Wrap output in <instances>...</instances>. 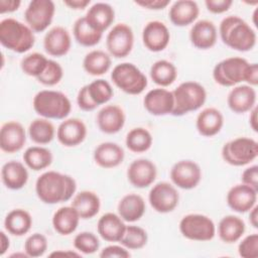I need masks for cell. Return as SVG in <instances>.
Masks as SVG:
<instances>
[{
	"label": "cell",
	"mask_w": 258,
	"mask_h": 258,
	"mask_svg": "<svg viewBox=\"0 0 258 258\" xmlns=\"http://www.w3.org/2000/svg\"><path fill=\"white\" fill-rule=\"evenodd\" d=\"M54 13L55 5L51 0H32L24 12V18L34 32H42L50 25Z\"/></svg>",
	"instance_id": "cell-10"
},
{
	"label": "cell",
	"mask_w": 258,
	"mask_h": 258,
	"mask_svg": "<svg viewBox=\"0 0 258 258\" xmlns=\"http://www.w3.org/2000/svg\"><path fill=\"white\" fill-rule=\"evenodd\" d=\"M49 256H50V257H53V256H67V257H73V256H75V257H80L81 255L78 254V253H76V252H73V251L68 250V251H54V252H52Z\"/></svg>",
	"instance_id": "cell-59"
},
{
	"label": "cell",
	"mask_w": 258,
	"mask_h": 258,
	"mask_svg": "<svg viewBox=\"0 0 258 258\" xmlns=\"http://www.w3.org/2000/svg\"><path fill=\"white\" fill-rule=\"evenodd\" d=\"M91 3L90 0H66L63 4L74 10H83Z\"/></svg>",
	"instance_id": "cell-55"
},
{
	"label": "cell",
	"mask_w": 258,
	"mask_h": 258,
	"mask_svg": "<svg viewBox=\"0 0 258 258\" xmlns=\"http://www.w3.org/2000/svg\"><path fill=\"white\" fill-rule=\"evenodd\" d=\"M258 156V143L253 138L237 137L222 147V157L230 165L243 166Z\"/></svg>",
	"instance_id": "cell-7"
},
{
	"label": "cell",
	"mask_w": 258,
	"mask_h": 258,
	"mask_svg": "<svg viewBox=\"0 0 258 258\" xmlns=\"http://www.w3.org/2000/svg\"><path fill=\"white\" fill-rule=\"evenodd\" d=\"M202 169L200 165L188 159L179 160L170 169V179L179 188H195L201 181Z\"/></svg>",
	"instance_id": "cell-13"
},
{
	"label": "cell",
	"mask_w": 258,
	"mask_h": 258,
	"mask_svg": "<svg viewBox=\"0 0 258 258\" xmlns=\"http://www.w3.org/2000/svg\"><path fill=\"white\" fill-rule=\"evenodd\" d=\"M227 103L231 111L243 114L251 111L256 103V91L249 85L235 86L228 94Z\"/></svg>",
	"instance_id": "cell-21"
},
{
	"label": "cell",
	"mask_w": 258,
	"mask_h": 258,
	"mask_svg": "<svg viewBox=\"0 0 258 258\" xmlns=\"http://www.w3.org/2000/svg\"><path fill=\"white\" fill-rule=\"evenodd\" d=\"M239 255L243 258L258 257V235L256 233L246 236L238 246Z\"/></svg>",
	"instance_id": "cell-47"
},
{
	"label": "cell",
	"mask_w": 258,
	"mask_h": 258,
	"mask_svg": "<svg viewBox=\"0 0 258 258\" xmlns=\"http://www.w3.org/2000/svg\"><path fill=\"white\" fill-rule=\"evenodd\" d=\"M0 42L9 50L23 53L34 45V31L19 20L5 18L0 21Z\"/></svg>",
	"instance_id": "cell-3"
},
{
	"label": "cell",
	"mask_w": 258,
	"mask_h": 258,
	"mask_svg": "<svg viewBox=\"0 0 258 258\" xmlns=\"http://www.w3.org/2000/svg\"><path fill=\"white\" fill-rule=\"evenodd\" d=\"M134 3L145 9L162 10L169 5L170 1L169 0H138V1H135Z\"/></svg>",
	"instance_id": "cell-52"
},
{
	"label": "cell",
	"mask_w": 258,
	"mask_h": 258,
	"mask_svg": "<svg viewBox=\"0 0 258 258\" xmlns=\"http://www.w3.org/2000/svg\"><path fill=\"white\" fill-rule=\"evenodd\" d=\"M20 4V0H0V13L14 12L19 8Z\"/></svg>",
	"instance_id": "cell-54"
},
{
	"label": "cell",
	"mask_w": 258,
	"mask_h": 258,
	"mask_svg": "<svg viewBox=\"0 0 258 258\" xmlns=\"http://www.w3.org/2000/svg\"><path fill=\"white\" fill-rule=\"evenodd\" d=\"M1 177L4 185L13 190L22 188L28 180V171L23 163L16 160H10L3 164Z\"/></svg>",
	"instance_id": "cell-29"
},
{
	"label": "cell",
	"mask_w": 258,
	"mask_h": 258,
	"mask_svg": "<svg viewBox=\"0 0 258 258\" xmlns=\"http://www.w3.org/2000/svg\"><path fill=\"white\" fill-rule=\"evenodd\" d=\"M34 111L45 119H66L72 111V103L68 96L59 91L42 90L33 98Z\"/></svg>",
	"instance_id": "cell-4"
},
{
	"label": "cell",
	"mask_w": 258,
	"mask_h": 258,
	"mask_svg": "<svg viewBox=\"0 0 258 258\" xmlns=\"http://www.w3.org/2000/svg\"><path fill=\"white\" fill-rule=\"evenodd\" d=\"M249 63L239 56L227 57L219 61L213 70V78L217 84L223 87H235L245 82V76Z\"/></svg>",
	"instance_id": "cell-8"
},
{
	"label": "cell",
	"mask_w": 258,
	"mask_h": 258,
	"mask_svg": "<svg viewBox=\"0 0 258 258\" xmlns=\"http://www.w3.org/2000/svg\"><path fill=\"white\" fill-rule=\"evenodd\" d=\"M200 14V8L196 1L178 0L169 8L168 16L175 26H187L197 20Z\"/></svg>",
	"instance_id": "cell-25"
},
{
	"label": "cell",
	"mask_w": 258,
	"mask_h": 258,
	"mask_svg": "<svg viewBox=\"0 0 258 258\" xmlns=\"http://www.w3.org/2000/svg\"><path fill=\"white\" fill-rule=\"evenodd\" d=\"M148 201L154 211L166 214L172 212L177 207L179 195L172 184L166 181H160L150 189Z\"/></svg>",
	"instance_id": "cell-12"
},
{
	"label": "cell",
	"mask_w": 258,
	"mask_h": 258,
	"mask_svg": "<svg viewBox=\"0 0 258 258\" xmlns=\"http://www.w3.org/2000/svg\"><path fill=\"white\" fill-rule=\"evenodd\" d=\"M224 125V116L220 110L209 107L199 113L196 120L198 132L205 137L217 135Z\"/></svg>",
	"instance_id": "cell-27"
},
{
	"label": "cell",
	"mask_w": 258,
	"mask_h": 258,
	"mask_svg": "<svg viewBox=\"0 0 258 258\" xmlns=\"http://www.w3.org/2000/svg\"><path fill=\"white\" fill-rule=\"evenodd\" d=\"M71 206L78 212L83 220L94 218L100 211L101 201L98 195L91 190H82L77 194Z\"/></svg>",
	"instance_id": "cell-31"
},
{
	"label": "cell",
	"mask_w": 258,
	"mask_h": 258,
	"mask_svg": "<svg viewBox=\"0 0 258 258\" xmlns=\"http://www.w3.org/2000/svg\"><path fill=\"white\" fill-rule=\"evenodd\" d=\"M87 88L91 100L97 107L109 102L114 95L112 86L104 79H97L93 81L87 85Z\"/></svg>",
	"instance_id": "cell-41"
},
{
	"label": "cell",
	"mask_w": 258,
	"mask_h": 258,
	"mask_svg": "<svg viewBox=\"0 0 258 258\" xmlns=\"http://www.w3.org/2000/svg\"><path fill=\"white\" fill-rule=\"evenodd\" d=\"M232 0H206L205 5L207 9L214 14H221L229 10L232 6Z\"/></svg>",
	"instance_id": "cell-51"
},
{
	"label": "cell",
	"mask_w": 258,
	"mask_h": 258,
	"mask_svg": "<svg viewBox=\"0 0 258 258\" xmlns=\"http://www.w3.org/2000/svg\"><path fill=\"white\" fill-rule=\"evenodd\" d=\"M87 136V126L79 118L64 119L57 127L56 137L60 144L74 147L81 144Z\"/></svg>",
	"instance_id": "cell-18"
},
{
	"label": "cell",
	"mask_w": 258,
	"mask_h": 258,
	"mask_svg": "<svg viewBox=\"0 0 258 258\" xmlns=\"http://www.w3.org/2000/svg\"><path fill=\"white\" fill-rule=\"evenodd\" d=\"M142 40L144 46L153 52L162 51L166 48L170 40V33L167 26L159 21H149L143 28Z\"/></svg>",
	"instance_id": "cell-16"
},
{
	"label": "cell",
	"mask_w": 258,
	"mask_h": 258,
	"mask_svg": "<svg viewBox=\"0 0 258 258\" xmlns=\"http://www.w3.org/2000/svg\"><path fill=\"white\" fill-rule=\"evenodd\" d=\"M242 183L247 184L258 190V166L252 165L247 167L241 175Z\"/></svg>",
	"instance_id": "cell-49"
},
{
	"label": "cell",
	"mask_w": 258,
	"mask_h": 258,
	"mask_svg": "<svg viewBox=\"0 0 258 258\" xmlns=\"http://www.w3.org/2000/svg\"><path fill=\"white\" fill-rule=\"evenodd\" d=\"M257 191L247 184H236L227 194V204L234 212L247 213L256 205Z\"/></svg>",
	"instance_id": "cell-19"
},
{
	"label": "cell",
	"mask_w": 258,
	"mask_h": 258,
	"mask_svg": "<svg viewBox=\"0 0 258 258\" xmlns=\"http://www.w3.org/2000/svg\"><path fill=\"white\" fill-rule=\"evenodd\" d=\"M150 77L156 85L167 87L176 80L177 71L172 62L166 59H159L151 66Z\"/></svg>",
	"instance_id": "cell-38"
},
{
	"label": "cell",
	"mask_w": 258,
	"mask_h": 258,
	"mask_svg": "<svg viewBox=\"0 0 258 258\" xmlns=\"http://www.w3.org/2000/svg\"><path fill=\"white\" fill-rule=\"evenodd\" d=\"M157 175L155 164L146 158L133 160L127 169L129 182L137 188H145L153 183Z\"/></svg>",
	"instance_id": "cell-14"
},
{
	"label": "cell",
	"mask_w": 258,
	"mask_h": 258,
	"mask_svg": "<svg viewBox=\"0 0 258 258\" xmlns=\"http://www.w3.org/2000/svg\"><path fill=\"white\" fill-rule=\"evenodd\" d=\"M74 246L78 251L84 254H93L99 250L100 242L94 233L84 231L76 235L74 239Z\"/></svg>",
	"instance_id": "cell-44"
},
{
	"label": "cell",
	"mask_w": 258,
	"mask_h": 258,
	"mask_svg": "<svg viewBox=\"0 0 258 258\" xmlns=\"http://www.w3.org/2000/svg\"><path fill=\"white\" fill-rule=\"evenodd\" d=\"M111 80L116 87L129 95L141 94L148 84L146 76L131 62L117 64L111 73Z\"/></svg>",
	"instance_id": "cell-6"
},
{
	"label": "cell",
	"mask_w": 258,
	"mask_h": 258,
	"mask_svg": "<svg viewBox=\"0 0 258 258\" xmlns=\"http://www.w3.org/2000/svg\"><path fill=\"white\" fill-rule=\"evenodd\" d=\"M0 236H1V250H0V255H4V253L8 250L10 243H9V238L8 236L5 234L4 231L0 232Z\"/></svg>",
	"instance_id": "cell-58"
},
{
	"label": "cell",
	"mask_w": 258,
	"mask_h": 258,
	"mask_svg": "<svg viewBox=\"0 0 258 258\" xmlns=\"http://www.w3.org/2000/svg\"><path fill=\"white\" fill-rule=\"evenodd\" d=\"M72 46V38L69 31L62 26H54L49 29L43 38L44 50L51 56L66 55Z\"/></svg>",
	"instance_id": "cell-20"
},
{
	"label": "cell",
	"mask_w": 258,
	"mask_h": 258,
	"mask_svg": "<svg viewBox=\"0 0 258 258\" xmlns=\"http://www.w3.org/2000/svg\"><path fill=\"white\" fill-rule=\"evenodd\" d=\"M173 95V116H182L200 109L207 100L205 88L198 82L187 81L179 84L172 91Z\"/></svg>",
	"instance_id": "cell-5"
},
{
	"label": "cell",
	"mask_w": 258,
	"mask_h": 258,
	"mask_svg": "<svg viewBox=\"0 0 258 258\" xmlns=\"http://www.w3.org/2000/svg\"><path fill=\"white\" fill-rule=\"evenodd\" d=\"M100 257L101 258H112V257H116V258H129L130 257V253H129L128 249L125 248L123 245L122 246L110 245V246L105 247L101 251Z\"/></svg>",
	"instance_id": "cell-48"
},
{
	"label": "cell",
	"mask_w": 258,
	"mask_h": 258,
	"mask_svg": "<svg viewBox=\"0 0 258 258\" xmlns=\"http://www.w3.org/2000/svg\"><path fill=\"white\" fill-rule=\"evenodd\" d=\"M125 143L130 151L134 153H142L151 147L152 136L147 129L136 127L127 133Z\"/></svg>",
	"instance_id": "cell-40"
},
{
	"label": "cell",
	"mask_w": 258,
	"mask_h": 258,
	"mask_svg": "<svg viewBox=\"0 0 258 258\" xmlns=\"http://www.w3.org/2000/svg\"><path fill=\"white\" fill-rule=\"evenodd\" d=\"M134 44V34L132 28L126 23H118L109 31L106 37V46L109 53L122 58L127 56Z\"/></svg>",
	"instance_id": "cell-11"
},
{
	"label": "cell",
	"mask_w": 258,
	"mask_h": 258,
	"mask_svg": "<svg viewBox=\"0 0 258 258\" xmlns=\"http://www.w3.org/2000/svg\"><path fill=\"white\" fill-rule=\"evenodd\" d=\"M145 202L143 198L136 194L124 196L118 203V215L124 222L133 223L142 218L145 213Z\"/></svg>",
	"instance_id": "cell-30"
},
{
	"label": "cell",
	"mask_w": 258,
	"mask_h": 258,
	"mask_svg": "<svg viewBox=\"0 0 258 258\" xmlns=\"http://www.w3.org/2000/svg\"><path fill=\"white\" fill-rule=\"evenodd\" d=\"M181 235L192 241H211L216 235V226L211 218L201 214H188L179 222Z\"/></svg>",
	"instance_id": "cell-9"
},
{
	"label": "cell",
	"mask_w": 258,
	"mask_h": 258,
	"mask_svg": "<svg viewBox=\"0 0 258 258\" xmlns=\"http://www.w3.org/2000/svg\"><path fill=\"white\" fill-rule=\"evenodd\" d=\"M96 164L103 168H113L120 165L124 159L123 148L114 142H103L94 150Z\"/></svg>",
	"instance_id": "cell-28"
},
{
	"label": "cell",
	"mask_w": 258,
	"mask_h": 258,
	"mask_svg": "<svg viewBox=\"0 0 258 258\" xmlns=\"http://www.w3.org/2000/svg\"><path fill=\"white\" fill-rule=\"evenodd\" d=\"M173 104L174 100L172 92L163 88L150 90L143 99L144 108L153 116H164L171 114Z\"/></svg>",
	"instance_id": "cell-17"
},
{
	"label": "cell",
	"mask_w": 258,
	"mask_h": 258,
	"mask_svg": "<svg viewBox=\"0 0 258 258\" xmlns=\"http://www.w3.org/2000/svg\"><path fill=\"white\" fill-rule=\"evenodd\" d=\"M125 120L126 117L123 109L117 105H107L97 115L98 127L106 134L119 132L124 127Z\"/></svg>",
	"instance_id": "cell-23"
},
{
	"label": "cell",
	"mask_w": 258,
	"mask_h": 258,
	"mask_svg": "<svg viewBox=\"0 0 258 258\" xmlns=\"http://www.w3.org/2000/svg\"><path fill=\"white\" fill-rule=\"evenodd\" d=\"M87 22L95 30L104 32L115 20L114 8L105 2H97L93 4L85 15Z\"/></svg>",
	"instance_id": "cell-26"
},
{
	"label": "cell",
	"mask_w": 258,
	"mask_h": 258,
	"mask_svg": "<svg viewBox=\"0 0 258 258\" xmlns=\"http://www.w3.org/2000/svg\"><path fill=\"white\" fill-rule=\"evenodd\" d=\"M55 129L52 123L45 118L34 119L28 127L30 139L37 144H47L54 138Z\"/></svg>",
	"instance_id": "cell-39"
},
{
	"label": "cell",
	"mask_w": 258,
	"mask_h": 258,
	"mask_svg": "<svg viewBox=\"0 0 258 258\" xmlns=\"http://www.w3.org/2000/svg\"><path fill=\"white\" fill-rule=\"evenodd\" d=\"M249 212L250 224L253 226V228H258V206L255 205Z\"/></svg>",
	"instance_id": "cell-56"
},
{
	"label": "cell",
	"mask_w": 258,
	"mask_h": 258,
	"mask_svg": "<svg viewBox=\"0 0 258 258\" xmlns=\"http://www.w3.org/2000/svg\"><path fill=\"white\" fill-rule=\"evenodd\" d=\"M245 82L251 87L257 86V84H258V64L256 62L249 63V67L247 69L246 76H245Z\"/></svg>",
	"instance_id": "cell-53"
},
{
	"label": "cell",
	"mask_w": 258,
	"mask_h": 258,
	"mask_svg": "<svg viewBox=\"0 0 258 258\" xmlns=\"http://www.w3.org/2000/svg\"><path fill=\"white\" fill-rule=\"evenodd\" d=\"M32 226L30 214L23 209H14L10 211L4 220L5 230L13 236H23L29 232Z\"/></svg>",
	"instance_id": "cell-34"
},
{
	"label": "cell",
	"mask_w": 258,
	"mask_h": 258,
	"mask_svg": "<svg viewBox=\"0 0 258 258\" xmlns=\"http://www.w3.org/2000/svg\"><path fill=\"white\" fill-rule=\"evenodd\" d=\"M23 161L32 170L38 171L48 167L52 162L51 151L42 146L28 147L23 153Z\"/></svg>",
	"instance_id": "cell-37"
},
{
	"label": "cell",
	"mask_w": 258,
	"mask_h": 258,
	"mask_svg": "<svg viewBox=\"0 0 258 258\" xmlns=\"http://www.w3.org/2000/svg\"><path fill=\"white\" fill-rule=\"evenodd\" d=\"M77 103H78L79 108L82 109L83 111H93L97 108V106L93 103V101L91 100V98L89 96L87 85L82 87L80 89V91L78 92Z\"/></svg>",
	"instance_id": "cell-50"
},
{
	"label": "cell",
	"mask_w": 258,
	"mask_h": 258,
	"mask_svg": "<svg viewBox=\"0 0 258 258\" xmlns=\"http://www.w3.org/2000/svg\"><path fill=\"white\" fill-rule=\"evenodd\" d=\"M126 227L124 220L119 215L106 213L99 219L97 231L105 241L120 242L124 236Z\"/></svg>",
	"instance_id": "cell-24"
},
{
	"label": "cell",
	"mask_w": 258,
	"mask_h": 258,
	"mask_svg": "<svg viewBox=\"0 0 258 258\" xmlns=\"http://www.w3.org/2000/svg\"><path fill=\"white\" fill-rule=\"evenodd\" d=\"M78 212L72 207H61L52 216V227L56 233L62 236H68L74 233L80 223Z\"/></svg>",
	"instance_id": "cell-32"
},
{
	"label": "cell",
	"mask_w": 258,
	"mask_h": 258,
	"mask_svg": "<svg viewBox=\"0 0 258 258\" xmlns=\"http://www.w3.org/2000/svg\"><path fill=\"white\" fill-rule=\"evenodd\" d=\"M246 230L245 222L238 216L228 215L221 219L218 225V234L220 239L227 244L239 241Z\"/></svg>",
	"instance_id": "cell-33"
},
{
	"label": "cell",
	"mask_w": 258,
	"mask_h": 258,
	"mask_svg": "<svg viewBox=\"0 0 258 258\" xmlns=\"http://www.w3.org/2000/svg\"><path fill=\"white\" fill-rule=\"evenodd\" d=\"M62 77H63V70L61 66L52 59H48V62L44 71L39 77L36 78V80L44 86L51 87V86L57 85L61 81Z\"/></svg>",
	"instance_id": "cell-45"
},
{
	"label": "cell",
	"mask_w": 258,
	"mask_h": 258,
	"mask_svg": "<svg viewBox=\"0 0 258 258\" xmlns=\"http://www.w3.org/2000/svg\"><path fill=\"white\" fill-rule=\"evenodd\" d=\"M77 190L74 177L54 170H48L38 176L35 182V192L44 204L54 205L68 202Z\"/></svg>",
	"instance_id": "cell-1"
},
{
	"label": "cell",
	"mask_w": 258,
	"mask_h": 258,
	"mask_svg": "<svg viewBox=\"0 0 258 258\" xmlns=\"http://www.w3.org/2000/svg\"><path fill=\"white\" fill-rule=\"evenodd\" d=\"M73 34L76 41L83 46H94L100 42L103 33L95 30L87 22L85 16L78 18L73 27Z\"/></svg>",
	"instance_id": "cell-36"
},
{
	"label": "cell",
	"mask_w": 258,
	"mask_h": 258,
	"mask_svg": "<svg viewBox=\"0 0 258 258\" xmlns=\"http://www.w3.org/2000/svg\"><path fill=\"white\" fill-rule=\"evenodd\" d=\"M218 31L214 22L208 19L197 21L189 31L191 44L199 49H209L217 42Z\"/></svg>",
	"instance_id": "cell-22"
},
{
	"label": "cell",
	"mask_w": 258,
	"mask_h": 258,
	"mask_svg": "<svg viewBox=\"0 0 258 258\" xmlns=\"http://www.w3.org/2000/svg\"><path fill=\"white\" fill-rule=\"evenodd\" d=\"M48 58L39 52H32L25 55L20 62V68L22 72L30 77L37 78L44 71Z\"/></svg>",
	"instance_id": "cell-43"
},
{
	"label": "cell",
	"mask_w": 258,
	"mask_h": 258,
	"mask_svg": "<svg viewBox=\"0 0 258 258\" xmlns=\"http://www.w3.org/2000/svg\"><path fill=\"white\" fill-rule=\"evenodd\" d=\"M249 124L251 126V128L253 129V131L257 132V128H258V121H257V108L254 107L251 111H250V116H249Z\"/></svg>",
	"instance_id": "cell-57"
},
{
	"label": "cell",
	"mask_w": 258,
	"mask_h": 258,
	"mask_svg": "<svg viewBox=\"0 0 258 258\" xmlns=\"http://www.w3.org/2000/svg\"><path fill=\"white\" fill-rule=\"evenodd\" d=\"M47 239L40 233L30 235L24 243V251L28 257H40L47 250Z\"/></svg>",
	"instance_id": "cell-46"
},
{
	"label": "cell",
	"mask_w": 258,
	"mask_h": 258,
	"mask_svg": "<svg viewBox=\"0 0 258 258\" xmlns=\"http://www.w3.org/2000/svg\"><path fill=\"white\" fill-rule=\"evenodd\" d=\"M148 240L146 231L139 226H127L120 243L128 250H138L143 248Z\"/></svg>",
	"instance_id": "cell-42"
},
{
	"label": "cell",
	"mask_w": 258,
	"mask_h": 258,
	"mask_svg": "<svg viewBox=\"0 0 258 258\" xmlns=\"http://www.w3.org/2000/svg\"><path fill=\"white\" fill-rule=\"evenodd\" d=\"M26 142V132L17 121L5 122L0 129V148L6 153H15L21 150Z\"/></svg>",
	"instance_id": "cell-15"
},
{
	"label": "cell",
	"mask_w": 258,
	"mask_h": 258,
	"mask_svg": "<svg viewBox=\"0 0 258 258\" xmlns=\"http://www.w3.org/2000/svg\"><path fill=\"white\" fill-rule=\"evenodd\" d=\"M219 32L222 41L234 50L248 51L256 44V32L237 15L225 17L220 23Z\"/></svg>",
	"instance_id": "cell-2"
},
{
	"label": "cell",
	"mask_w": 258,
	"mask_h": 258,
	"mask_svg": "<svg viewBox=\"0 0 258 258\" xmlns=\"http://www.w3.org/2000/svg\"><path fill=\"white\" fill-rule=\"evenodd\" d=\"M110 55L101 49H94L88 52L83 59V68L91 76H102L111 68Z\"/></svg>",
	"instance_id": "cell-35"
}]
</instances>
